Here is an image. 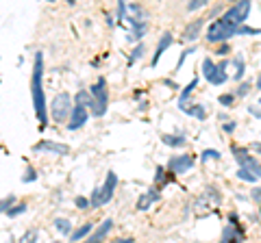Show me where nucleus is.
I'll use <instances>...</instances> for the list:
<instances>
[{
	"label": "nucleus",
	"mask_w": 261,
	"mask_h": 243,
	"mask_svg": "<svg viewBox=\"0 0 261 243\" xmlns=\"http://www.w3.org/2000/svg\"><path fill=\"white\" fill-rule=\"evenodd\" d=\"M44 54L35 52V61H33V76H31V98H33V109H35L37 122H39V128L44 130L48 126V109L46 104V96H44Z\"/></svg>",
	"instance_id": "nucleus-1"
},
{
	"label": "nucleus",
	"mask_w": 261,
	"mask_h": 243,
	"mask_svg": "<svg viewBox=\"0 0 261 243\" xmlns=\"http://www.w3.org/2000/svg\"><path fill=\"white\" fill-rule=\"evenodd\" d=\"M90 93L94 98V106H92V115L94 118H102L109 111V89H107V81L105 78H98L94 85L90 87Z\"/></svg>",
	"instance_id": "nucleus-2"
},
{
	"label": "nucleus",
	"mask_w": 261,
	"mask_h": 243,
	"mask_svg": "<svg viewBox=\"0 0 261 243\" xmlns=\"http://www.w3.org/2000/svg\"><path fill=\"white\" fill-rule=\"evenodd\" d=\"M115 187H118V174L111 170V172H107V178L102 182V187H96V189L92 191V198H90L92 207L98 208V207H102V204L111 202Z\"/></svg>",
	"instance_id": "nucleus-3"
},
{
	"label": "nucleus",
	"mask_w": 261,
	"mask_h": 243,
	"mask_svg": "<svg viewBox=\"0 0 261 243\" xmlns=\"http://www.w3.org/2000/svg\"><path fill=\"white\" fill-rule=\"evenodd\" d=\"M72 111H74V104H72V96L70 93H57L50 102V118L57 124H63V122H70L72 118Z\"/></svg>",
	"instance_id": "nucleus-4"
},
{
	"label": "nucleus",
	"mask_w": 261,
	"mask_h": 243,
	"mask_svg": "<svg viewBox=\"0 0 261 243\" xmlns=\"http://www.w3.org/2000/svg\"><path fill=\"white\" fill-rule=\"evenodd\" d=\"M237 31H240V26H237V24L224 22L220 17V20L211 22V26H209L207 41H211V44H224V41H228L231 37H237Z\"/></svg>",
	"instance_id": "nucleus-5"
},
{
	"label": "nucleus",
	"mask_w": 261,
	"mask_h": 243,
	"mask_svg": "<svg viewBox=\"0 0 261 243\" xmlns=\"http://www.w3.org/2000/svg\"><path fill=\"white\" fill-rule=\"evenodd\" d=\"M231 152H233V156H235L237 165L244 167V170H248V172H253V174L261 180V163L257 161V158L250 156V154H248V148H240V146H235V143H233V146H231Z\"/></svg>",
	"instance_id": "nucleus-6"
},
{
	"label": "nucleus",
	"mask_w": 261,
	"mask_h": 243,
	"mask_svg": "<svg viewBox=\"0 0 261 243\" xmlns=\"http://www.w3.org/2000/svg\"><path fill=\"white\" fill-rule=\"evenodd\" d=\"M248 13H250V2H248V0H242V2L233 4L231 9H226V13L222 16V20L242 26L246 20H248Z\"/></svg>",
	"instance_id": "nucleus-7"
},
{
	"label": "nucleus",
	"mask_w": 261,
	"mask_h": 243,
	"mask_svg": "<svg viewBox=\"0 0 261 243\" xmlns=\"http://www.w3.org/2000/svg\"><path fill=\"white\" fill-rule=\"evenodd\" d=\"M194 167V156L192 154H176L168 161V172L170 174H185L187 170Z\"/></svg>",
	"instance_id": "nucleus-8"
},
{
	"label": "nucleus",
	"mask_w": 261,
	"mask_h": 243,
	"mask_svg": "<svg viewBox=\"0 0 261 243\" xmlns=\"http://www.w3.org/2000/svg\"><path fill=\"white\" fill-rule=\"evenodd\" d=\"M87 118H90V111L87 106H78L74 104V111H72V118L68 122V130H78L87 124Z\"/></svg>",
	"instance_id": "nucleus-9"
},
{
	"label": "nucleus",
	"mask_w": 261,
	"mask_h": 243,
	"mask_svg": "<svg viewBox=\"0 0 261 243\" xmlns=\"http://www.w3.org/2000/svg\"><path fill=\"white\" fill-rule=\"evenodd\" d=\"M111 228H113V219H111V217H107L105 222H102L100 226H98L96 230L90 235V239H85L83 243H102V241L107 239V237H109Z\"/></svg>",
	"instance_id": "nucleus-10"
},
{
	"label": "nucleus",
	"mask_w": 261,
	"mask_h": 243,
	"mask_svg": "<svg viewBox=\"0 0 261 243\" xmlns=\"http://www.w3.org/2000/svg\"><path fill=\"white\" fill-rule=\"evenodd\" d=\"M205 29V20L203 17H198V20H192L189 24H185V29H183V41H196L200 37V33H203Z\"/></svg>",
	"instance_id": "nucleus-11"
},
{
	"label": "nucleus",
	"mask_w": 261,
	"mask_h": 243,
	"mask_svg": "<svg viewBox=\"0 0 261 243\" xmlns=\"http://www.w3.org/2000/svg\"><path fill=\"white\" fill-rule=\"evenodd\" d=\"M33 150L35 152H55V154H59V156H61V154H68L70 152V148L65 146V143H59V141H39V143H35V146H33Z\"/></svg>",
	"instance_id": "nucleus-12"
},
{
	"label": "nucleus",
	"mask_w": 261,
	"mask_h": 243,
	"mask_svg": "<svg viewBox=\"0 0 261 243\" xmlns=\"http://www.w3.org/2000/svg\"><path fill=\"white\" fill-rule=\"evenodd\" d=\"M159 198L161 195H159V191L157 189H148L146 193H139L137 204H135V207H137V211H148V208H150Z\"/></svg>",
	"instance_id": "nucleus-13"
},
{
	"label": "nucleus",
	"mask_w": 261,
	"mask_h": 243,
	"mask_svg": "<svg viewBox=\"0 0 261 243\" xmlns=\"http://www.w3.org/2000/svg\"><path fill=\"white\" fill-rule=\"evenodd\" d=\"M233 61H228V59H222L220 63L216 65V72H213V76L209 78V83H211L213 87H218V85H224V83L228 81V74L224 72V69L228 68V65H231Z\"/></svg>",
	"instance_id": "nucleus-14"
},
{
	"label": "nucleus",
	"mask_w": 261,
	"mask_h": 243,
	"mask_svg": "<svg viewBox=\"0 0 261 243\" xmlns=\"http://www.w3.org/2000/svg\"><path fill=\"white\" fill-rule=\"evenodd\" d=\"M172 41H174V37H172V33H170V31H166V33H163V35H161L159 44H157L155 57H152V65H157V63H159L161 57H163V52H166V50L172 46Z\"/></svg>",
	"instance_id": "nucleus-15"
},
{
	"label": "nucleus",
	"mask_w": 261,
	"mask_h": 243,
	"mask_svg": "<svg viewBox=\"0 0 261 243\" xmlns=\"http://www.w3.org/2000/svg\"><path fill=\"white\" fill-rule=\"evenodd\" d=\"M244 241V232L240 230V228L235 226H226L224 230H222V239L220 243H242Z\"/></svg>",
	"instance_id": "nucleus-16"
},
{
	"label": "nucleus",
	"mask_w": 261,
	"mask_h": 243,
	"mask_svg": "<svg viewBox=\"0 0 261 243\" xmlns=\"http://www.w3.org/2000/svg\"><path fill=\"white\" fill-rule=\"evenodd\" d=\"M94 232V224L92 222H87V224H83L81 228H76V230L72 232V237H70V241L72 243H78V241H85V239H90V235Z\"/></svg>",
	"instance_id": "nucleus-17"
},
{
	"label": "nucleus",
	"mask_w": 261,
	"mask_h": 243,
	"mask_svg": "<svg viewBox=\"0 0 261 243\" xmlns=\"http://www.w3.org/2000/svg\"><path fill=\"white\" fill-rule=\"evenodd\" d=\"M146 31H148V22H135V24H130V33H129L127 39L129 41H139Z\"/></svg>",
	"instance_id": "nucleus-18"
},
{
	"label": "nucleus",
	"mask_w": 261,
	"mask_h": 243,
	"mask_svg": "<svg viewBox=\"0 0 261 243\" xmlns=\"http://www.w3.org/2000/svg\"><path fill=\"white\" fill-rule=\"evenodd\" d=\"M181 111L187 113V115H192V118H196V120H200V122L207 118V111H205L203 104H185V106H181Z\"/></svg>",
	"instance_id": "nucleus-19"
},
{
	"label": "nucleus",
	"mask_w": 261,
	"mask_h": 243,
	"mask_svg": "<svg viewBox=\"0 0 261 243\" xmlns=\"http://www.w3.org/2000/svg\"><path fill=\"white\" fill-rule=\"evenodd\" d=\"M161 141L170 148H183L187 139H185V135H161Z\"/></svg>",
	"instance_id": "nucleus-20"
},
{
	"label": "nucleus",
	"mask_w": 261,
	"mask_h": 243,
	"mask_svg": "<svg viewBox=\"0 0 261 243\" xmlns=\"http://www.w3.org/2000/svg\"><path fill=\"white\" fill-rule=\"evenodd\" d=\"M74 104L78 106H87V109L92 111V106H94V98H92V93L87 89H78L76 98H74Z\"/></svg>",
	"instance_id": "nucleus-21"
},
{
	"label": "nucleus",
	"mask_w": 261,
	"mask_h": 243,
	"mask_svg": "<svg viewBox=\"0 0 261 243\" xmlns=\"http://www.w3.org/2000/svg\"><path fill=\"white\" fill-rule=\"evenodd\" d=\"M55 230L57 232H61L63 237H72V222L70 219H65V217H57L55 219Z\"/></svg>",
	"instance_id": "nucleus-22"
},
{
	"label": "nucleus",
	"mask_w": 261,
	"mask_h": 243,
	"mask_svg": "<svg viewBox=\"0 0 261 243\" xmlns=\"http://www.w3.org/2000/svg\"><path fill=\"white\" fill-rule=\"evenodd\" d=\"M196 85H198V78H194L189 85H185L183 87V91H181V96H179V109L181 106H185L187 104V100H189V96H192V91L196 89Z\"/></svg>",
	"instance_id": "nucleus-23"
},
{
	"label": "nucleus",
	"mask_w": 261,
	"mask_h": 243,
	"mask_svg": "<svg viewBox=\"0 0 261 243\" xmlns=\"http://www.w3.org/2000/svg\"><path fill=\"white\" fill-rule=\"evenodd\" d=\"M233 68H235V81H242V76H244V72H246V63H244V57L242 54H237L235 59H233Z\"/></svg>",
	"instance_id": "nucleus-24"
},
{
	"label": "nucleus",
	"mask_w": 261,
	"mask_h": 243,
	"mask_svg": "<svg viewBox=\"0 0 261 243\" xmlns=\"http://www.w3.org/2000/svg\"><path fill=\"white\" fill-rule=\"evenodd\" d=\"M235 176H237V178H240V180H244V182H250V185H255V182H257V180H259V178H257V176H255V174H253V172L244 170V167H240V170H237V172H235Z\"/></svg>",
	"instance_id": "nucleus-25"
},
{
	"label": "nucleus",
	"mask_w": 261,
	"mask_h": 243,
	"mask_svg": "<svg viewBox=\"0 0 261 243\" xmlns=\"http://www.w3.org/2000/svg\"><path fill=\"white\" fill-rule=\"evenodd\" d=\"M144 50H146V46H144L142 41H139V44L133 48V52L129 54V65H133L137 59H142V57H144Z\"/></svg>",
	"instance_id": "nucleus-26"
},
{
	"label": "nucleus",
	"mask_w": 261,
	"mask_h": 243,
	"mask_svg": "<svg viewBox=\"0 0 261 243\" xmlns=\"http://www.w3.org/2000/svg\"><path fill=\"white\" fill-rule=\"evenodd\" d=\"M213 72H216V63H213V61L207 57V59L203 61V76H205V78H207V81H209V78L213 76Z\"/></svg>",
	"instance_id": "nucleus-27"
},
{
	"label": "nucleus",
	"mask_w": 261,
	"mask_h": 243,
	"mask_svg": "<svg viewBox=\"0 0 261 243\" xmlns=\"http://www.w3.org/2000/svg\"><path fill=\"white\" fill-rule=\"evenodd\" d=\"M16 207V195H9V198H2V202H0V211L7 215L11 208Z\"/></svg>",
	"instance_id": "nucleus-28"
},
{
	"label": "nucleus",
	"mask_w": 261,
	"mask_h": 243,
	"mask_svg": "<svg viewBox=\"0 0 261 243\" xmlns=\"http://www.w3.org/2000/svg\"><path fill=\"white\" fill-rule=\"evenodd\" d=\"M37 237H39V232H37V228H31V230H26L24 235H22L20 243H37Z\"/></svg>",
	"instance_id": "nucleus-29"
},
{
	"label": "nucleus",
	"mask_w": 261,
	"mask_h": 243,
	"mask_svg": "<svg viewBox=\"0 0 261 243\" xmlns=\"http://www.w3.org/2000/svg\"><path fill=\"white\" fill-rule=\"evenodd\" d=\"M250 89H253V83H240V87H237V91H235V98L248 96Z\"/></svg>",
	"instance_id": "nucleus-30"
},
{
	"label": "nucleus",
	"mask_w": 261,
	"mask_h": 243,
	"mask_svg": "<svg viewBox=\"0 0 261 243\" xmlns=\"http://www.w3.org/2000/svg\"><path fill=\"white\" fill-rule=\"evenodd\" d=\"M220 156H222V154L218 152V150H211V148L200 152V161H211V158H220Z\"/></svg>",
	"instance_id": "nucleus-31"
},
{
	"label": "nucleus",
	"mask_w": 261,
	"mask_h": 243,
	"mask_svg": "<svg viewBox=\"0 0 261 243\" xmlns=\"http://www.w3.org/2000/svg\"><path fill=\"white\" fill-rule=\"evenodd\" d=\"M237 35H261V29H253V26L242 24L240 31H237Z\"/></svg>",
	"instance_id": "nucleus-32"
},
{
	"label": "nucleus",
	"mask_w": 261,
	"mask_h": 243,
	"mask_svg": "<svg viewBox=\"0 0 261 243\" xmlns=\"http://www.w3.org/2000/svg\"><path fill=\"white\" fill-rule=\"evenodd\" d=\"M218 102H220L222 106H231L233 102H235V93H222V96L218 98Z\"/></svg>",
	"instance_id": "nucleus-33"
},
{
	"label": "nucleus",
	"mask_w": 261,
	"mask_h": 243,
	"mask_svg": "<svg viewBox=\"0 0 261 243\" xmlns=\"http://www.w3.org/2000/svg\"><path fill=\"white\" fill-rule=\"evenodd\" d=\"M129 17V4L120 0L118 2V20H127Z\"/></svg>",
	"instance_id": "nucleus-34"
},
{
	"label": "nucleus",
	"mask_w": 261,
	"mask_h": 243,
	"mask_svg": "<svg viewBox=\"0 0 261 243\" xmlns=\"http://www.w3.org/2000/svg\"><path fill=\"white\" fill-rule=\"evenodd\" d=\"M33 180H37V172L29 165L26 167V172H24V176H22V182H33Z\"/></svg>",
	"instance_id": "nucleus-35"
},
{
	"label": "nucleus",
	"mask_w": 261,
	"mask_h": 243,
	"mask_svg": "<svg viewBox=\"0 0 261 243\" xmlns=\"http://www.w3.org/2000/svg\"><path fill=\"white\" fill-rule=\"evenodd\" d=\"M155 182L157 185H163V182H170V178H166V176H163V167L161 165H157V176H155Z\"/></svg>",
	"instance_id": "nucleus-36"
},
{
	"label": "nucleus",
	"mask_w": 261,
	"mask_h": 243,
	"mask_svg": "<svg viewBox=\"0 0 261 243\" xmlns=\"http://www.w3.org/2000/svg\"><path fill=\"white\" fill-rule=\"evenodd\" d=\"M205 4H207V0H192V2L187 4V11H198V9H203Z\"/></svg>",
	"instance_id": "nucleus-37"
},
{
	"label": "nucleus",
	"mask_w": 261,
	"mask_h": 243,
	"mask_svg": "<svg viewBox=\"0 0 261 243\" xmlns=\"http://www.w3.org/2000/svg\"><path fill=\"white\" fill-rule=\"evenodd\" d=\"M192 52H194V48H187V50H183V52H181L179 61H176V69L183 68V63H185V59H187V54H192Z\"/></svg>",
	"instance_id": "nucleus-38"
},
{
	"label": "nucleus",
	"mask_w": 261,
	"mask_h": 243,
	"mask_svg": "<svg viewBox=\"0 0 261 243\" xmlns=\"http://www.w3.org/2000/svg\"><path fill=\"white\" fill-rule=\"evenodd\" d=\"M26 211V204H16V207L11 208V211L7 213V217H16V215H20V213H24Z\"/></svg>",
	"instance_id": "nucleus-39"
},
{
	"label": "nucleus",
	"mask_w": 261,
	"mask_h": 243,
	"mask_svg": "<svg viewBox=\"0 0 261 243\" xmlns=\"http://www.w3.org/2000/svg\"><path fill=\"white\" fill-rule=\"evenodd\" d=\"M74 202H76V207H78V208H83V211L92 207V202H90V200H87V198H83V195H78V198L74 200Z\"/></svg>",
	"instance_id": "nucleus-40"
},
{
	"label": "nucleus",
	"mask_w": 261,
	"mask_h": 243,
	"mask_svg": "<svg viewBox=\"0 0 261 243\" xmlns=\"http://www.w3.org/2000/svg\"><path fill=\"white\" fill-rule=\"evenodd\" d=\"M250 198H253L255 202L261 204V187H253V191H250Z\"/></svg>",
	"instance_id": "nucleus-41"
},
{
	"label": "nucleus",
	"mask_w": 261,
	"mask_h": 243,
	"mask_svg": "<svg viewBox=\"0 0 261 243\" xmlns=\"http://www.w3.org/2000/svg\"><path fill=\"white\" fill-rule=\"evenodd\" d=\"M235 128H237V124H235V122H226V124L222 126V130H224V133H233V130H235Z\"/></svg>",
	"instance_id": "nucleus-42"
},
{
	"label": "nucleus",
	"mask_w": 261,
	"mask_h": 243,
	"mask_svg": "<svg viewBox=\"0 0 261 243\" xmlns=\"http://www.w3.org/2000/svg\"><path fill=\"white\" fill-rule=\"evenodd\" d=\"M228 50H231L228 48V44H222L220 48H218V54H228Z\"/></svg>",
	"instance_id": "nucleus-43"
},
{
	"label": "nucleus",
	"mask_w": 261,
	"mask_h": 243,
	"mask_svg": "<svg viewBox=\"0 0 261 243\" xmlns=\"http://www.w3.org/2000/svg\"><path fill=\"white\" fill-rule=\"evenodd\" d=\"M248 113H250V115H255V118H261V111H259V109H255V106H248Z\"/></svg>",
	"instance_id": "nucleus-44"
},
{
	"label": "nucleus",
	"mask_w": 261,
	"mask_h": 243,
	"mask_svg": "<svg viewBox=\"0 0 261 243\" xmlns=\"http://www.w3.org/2000/svg\"><path fill=\"white\" fill-rule=\"evenodd\" d=\"M250 150H253V152H257V154H261V141H255L253 146H250Z\"/></svg>",
	"instance_id": "nucleus-45"
},
{
	"label": "nucleus",
	"mask_w": 261,
	"mask_h": 243,
	"mask_svg": "<svg viewBox=\"0 0 261 243\" xmlns=\"http://www.w3.org/2000/svg\"><path fill=\"white\" fill-rule=\"evenodd\" d=\"M113 243H133V237H124V239H113Z\"/></svg>",
	"instance_id": "nucleus-46"
},
{
	"label": "nucleus",
	"mask_w": 261,
	"mask_h": 243,
	"mask_svg": "<svg viewBox=\"0 0 261 243\" xmlns=\"http://www.w3.org/2000/svg\"><path fill=\"white\" fill-rule=\"evenodd\" d=\"M255 87H257V89H261V74L257 76V83H255Z\"/></svg>",
	"instance_id": "nucleus-47"
},
{
	"label": "nucleus",
	"mask_w": 261,
	"mask_h": 243,
	"mask_svg": "<svg viewBox=\"0 0 261 243\" xmlns=\"http://www.w3.org/2000/svg\"><path fill=\"white\" fill-rule=\"evenodd\" d=\"M259 102H261V96H259Z\"/></svg>",
	"instance_id": "nucleus-48"
}]
</instances>
